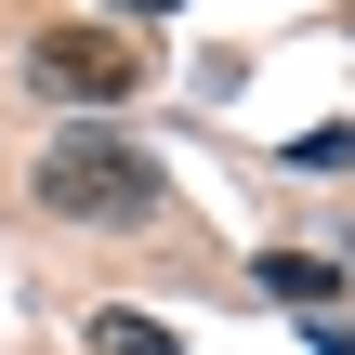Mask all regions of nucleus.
I'll list each match as a JSON object with an SVG mask.
<instances>
[{
	"instance_id": "f257e3e1",
	"label": "nucleus",
	"mask_w": 355,
	"mask_h": 355,
	"mask_svg": "<svg viewBox=\"0 0 355 355\" xmlns=\"http://www.w3.org/2000/svg\"><path fill=\"white\" fill-rule=\"evenodd\" d=\"M158 158L145 145H119V132H66L53 158H40V211L53 224H158Z\"/></svg>"
},
{
	"instance_id": "20e7f679",
	"label": "nucleus",
	"mask_w": 355,
	"mask_h": 355,
	"mask_svg": "<svg viewBox=\"0 0 355 355\" xmlns=\"http://www.w3.org/2000/svg\"><path fill=\"white\" fill-rule=\"evenodd\" d=\"M92 355H184V343H171V316H132V303H105V316H92Z\"/></svg>"
},
{
	"instance_id": "39448f33",
	"label": "nucleus",
	"mask_w": 355,
	"mask_h": 355,
	"mask_svg": "<svg viewBox=\"0 0 355 355\" xmlns=\"http://www.w3.org/2000/svg\"><path fill=\"white\" fill-rule=\"evenodd\" d=\"M290 171H355V132H303V145H290Z\"/></svg>"
},
{
	"instance_id": "423d86ee",
	"label": "nucleus",
	"mask_w": 355,
	"mask_h": 355,
	"mask_svg": "<svg viewBox=\"0 0 355 355\" xmlns=\"http://www.w3.org/2000/svg\"><path fill=\"white\" fill-rule=\"evenodd\" d=\"M105 13H184V0H105Z\"/></svg>"
},
{
	"instance_id": "7ed1b4c3",
	"label": "nucleus",
	"mask_w": 355,
	"mask_h": 355,
	"mask_svg": "<svg viewBox=\"0 0 355 355\" xmlns=\"http://www.w3.org/2000/svg\"><path fill=\"white\" fill-rule=\"evenodd\" d=\"M263 290H277V303H316V316H329V303H343V263H303V250H263Z\"/></svg>"
},
{
	"instance_id": "f03ea898",
	"label": "nucleus",
	"mask_w": 355,
	"mask_h": 355,
	"mask_svg": "<svg viewBox=\"0 0 355 355\" xmlns=\"http://www.w3.org/2000/svg\"><path fill=\"white\" fill-rule=\"evenodd\" d=\"M26 79H40L53 105H132V92H145V66H132L119 26H40V40H26Z\"/></svg>"
}]
</instances>
